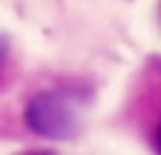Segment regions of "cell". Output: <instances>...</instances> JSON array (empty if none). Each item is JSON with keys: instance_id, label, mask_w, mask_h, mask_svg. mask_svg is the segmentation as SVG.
I'll use <instances>...</instances> for the list:
<instances>
[{"instance_id": "obj_2", "label": "cell", "mask_w": 161, "mask_h": 155, "mask_svg": "<svg viewBox=\"0 0 161 155\" xmlns=\"http://www.w3.org/2000/svg\"><path fill=\"white\" fill-rule=\"evenodd\" d=\"M156 150H158V155H161V130H158V136H156Z\"/></svg>"}, {"instance_id": "obj_3", "label": "cell", "mask_w": 161, "mask_h": 155, "mask_svg": "<svg viewBox=\"0 0 161 155\" xmlns=\"http://www.w3.org/2000/svg\"><path fill=\"white\" fill-rule=\"evenodd\" d=\"M0 62H3V42H0Z\"/></svg>"}, {"instance_id": "obj_1", "label": "cell", "mask_w": 161, "mask_h": 155, "mask_svg": "<svg viewBox=\"0 0 161 155\" xmlns=\"http://www.w3.org/2000/svg\"><path fill=\"white\" fill-rule=\"evenodd\" d=\"M91 102L85 88H51L25 104V124L42 138H71L79 130L82 113Z\"/></svg>"}]
</instances>
